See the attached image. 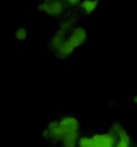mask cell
I'll list each match as a JSON object with an SVG mask.
<instances>
[{
  "mask_svg": "<svg viewBox=\"0 0 137 147\" xmlns=\"http://www.w3.org/2000/svg\"><path fill=\"white\" fill-rule=\"evenodd\" d=\"M67 42L70 43V46L73 47V48H78V47H81L83 44V43L86 42L87 39V32H86V28L83 27H75L73 28V31L69 34V36H67Z\"/></svg>",
  "mask_w": 137,
  "mask_h": 147,
  "instance_id": "obj_1",
  "label": "cell"
},
{
  "mask_svg": "<svg viewBox=\"0 0 137 147\" xmlns=\"http://www.w3.org/2000/svg\"><path fill=\"white\" fill-rule=\"evenodd\" d=\"M58 126H59V128H61V131L63 132V135H65L66 132L78 131L79 123L74 116H65V118H62L61 120H58Z\"/></svg>",
  "mask_w": 137,
  "mask_h": 147,
  "instance_id": "obj_2",
  "label": "cell"
},
{
  "mask_svg": "<svg viewBox=\"0 0 137 147\" xmlns=\"http://www.w3.org/2000/svg\"><path fill=\"white\" fill-rule=\"evenodd\" d=\"M46 8H44V12L47 15H51V16H59L62 15L63 11H65V5H63V1L61 0H54V1H48L46 3Z\"/></svg>",
  "mask_w": 137,
  "mask_h": 147,
  "instance_id": "obj_3",
  "label": "cell"
},
{
  "mask_svg": "<svg viewBox=\"0 0 137 147\" xmlns=\"http://www.w3.org/2000/svg\"><path fill=\"white\" fill-rule=\"evenodd\" d=\"M78 142V131H70L63 135V139L61 143H63L65 147H75Z\"/></svg>",
  "mask_w": 137,
  "mask_h": 147,
  "instance_id": "obj_4",
  "label": "cell"
},
{
  "mask_svg": "<svg viewBox=\"0 0 137 147\" xmlns=\"http://www.w3.org/2000/svg\"><path fill=\"white\" fill-rule=\"evenodd\" d=\"M98 7V0H83L81 1V8L83 9L85 15H90Z\"/></svg>",
  "mask_w": 137,
  "mask_h": 147,
  "instance_id": "obj_5",
  "label": "cell"
},
{
  "mask_svg": "<svg viewBox=\"0 0 137 147\" xmlns=\"http://www.w3.org/2000/svg\"><path fill=\"white\" fill-rule=\"evenodd\" d=\"M74 24H75V19H74V18L65 19V20H62V23H61V28H62V30H65V31H67V32H71V31H73Z\"/></svg>",
  "mask_w": 137,
  "mask_h": 147,
  "instance_id": "obj_6",
  "label": "cell"
},
{
  "mask_svg": "<svg viewBox=\"0 0 137 147\" xmlns=\"http://www.w3.org/2000/svg\"><path fill=\"white\" fill-rule=\"evenodd\" d=\"M15 38L18 39V40H20V42H23L24 39L27 38V31H26V28H23V27H18V28H16Z\"/></svg>",
  "mask_w": 137,
  "mask_h": 147,
  "instance_id": "obj_7",
  "label": "cell"
},
{
  "mask_svg": "<svg viewBox=\"0 0 137 147\" xmlns=\"http://www.w3.org/2000/svg\"><path fill=\"white\" fill-rule=\"evenodd\" d=\"M79 147H91V138H87V136H83V138H79V140L77 142Z\"/></svg>",
  "mask_w": 137,
  "mask_h": 147,
  "instance_id": "obj_8",
  "label": "cell"
},
{
  "mask_svg": "<svg viewBox=\"0 0 137 147\" xmlns=\"http://www.w3.org/2000/svg\"><path fill=\"white\" fill-rule=\"evenodd\" d=\"M81 1L82 0H63V3H66L69 7H77V5H79L81 4Z\"/></svg>",
  "mask_w": 137,
  "mask_h": 147,
  "instance_id": "obj_9",
  "label": "cell"
},
{
  "mask_svg": "<svg viewBox=\"0 0 137 147\" xmlns=\"http://www.w3.org/2000/svg\"><path fill=\"white\" fill-rule=\"evenodd\" d=\"M44 8H46V4H44V1L42 4H39V5H38V9H39V12H44Z\"/></svg>",
  "mask_w": 137,
  "mask_h": 147,
  "instance_id": "obj_10",
  "label": "cell"
},
{
  "mask_svg": "<svg viewBox=\"0 0 137 147\" xmlns=\"http://www.w3.org/2000/svg\"><path fill=\"white\" fill-rule=\"evenodd\" d=\"M43 136H44V138H48V131H47V130L43 132Z\"/></svg>",
  "mask_w": 137,
  "mask_h": 147,
  "instance_id": "obj_11",
  "label": "cell"
},
{
  "mask_svg": "<svg viewBox=\"0 0 137 147\" xmlns=\"http://www.w3.org/2000/svg\"><path fill=\"white\" fill-rule=\"evenodd\" d=\"M44 1H46V3H48V1H54V0H44Z\"/></svg>",
  "mask_w": 137,
  "mask_h": 147,
  "instance_id": "obj_12",
  "label": "cell"
},
{
  "mask_svg": "<svg viewBox=\"0 0 137 147\" xmlns=\"http://www.w3.org/2000/svg\"><path fill=\"white\" fill-rule=\"evenodd\" d=\"M129 147H134V144H129Z\"/></svg>",
  "mask_w": 137,
  "mask_h": 147,
  "instance_id": "obj_13",
  "label": "cell"
}]
</instances>
